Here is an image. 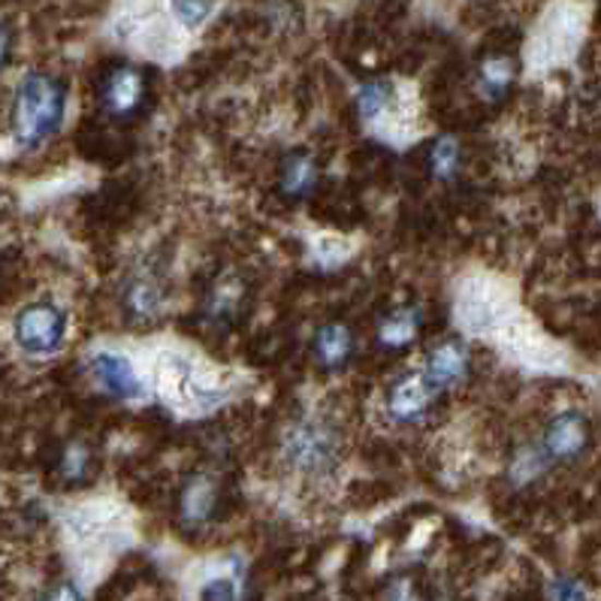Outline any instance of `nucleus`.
Instances as JSON below:
<instances>
[{"label":"nucleus","mask_w":601,"mask_h":601,"mask_svg":"<svg viewBox=\"0 0 601 601\" xmlns=\"http://www.w3.org/2000/svg\"><path fill=\"white\" fill-rule=\"evenodd\" d=\"M553 601H587V589L577 580H556L553 584Z\"/></svg>","instance_id":"21"},{"label":"nucleus","mask_w":601,"mask_h":601,"mask_svg":"<svg viewBox=\"0 0 601 601\" xmlns=\"http://www.w3.org/2000/svg\"><path fill=\"white\" fill-rule=\"evenodd\" d=\"M438 396V387L426 378L423 369H408L399 378L393 381L387 387V396H384V408L393 420L399 423H414L420 420L435 402Z\"/></svg>","instance_id":"6"},{"label":"nucleus","mask_w":601,"mask_h":601,"mask_svg":"<svg viewBox=\"0 0 601 601\" xmlns=\"http://www.w3.org/2000/svg\"><path fill=\"white\" fill-rule=\"evenodd\" d=\"M7 58H10V31L0 25V67L7 64Z\"/></svg>","instance_id":"24"},{"label":"nucleus","mask_w":601,"mask_h":601,"mask_svg":"<svg viewBox=\"0 0 601 601\" xmlns=\"http://www.w3.org/2000/svg\"><path fill=\"white\" fill-rule=\"evenodd\" d=\"M124 309L133 321H155L164 312V285L148 273L133 275L124 288Z\"/></svg>","instance_id":"11"},{"label":"nucleus","mask_w":601,"mask_h":601,"mask_svg":"<svg viewBox=\"0 0 601 601\" xmlns=\"http://www.w3.org/2000/svg\"><path fill=\"white\" fill-rule=\"evenodd\" d=\"M420 317L414 309H396L378 324V341L384 348H406L418 336Z\"/></svg>","instance_id":"16"},{"label":"nucleus","mask_w":601,"mask_h":601,"mask_svg":"<svg viewBox=\"0 0 601 601\" xmlns=\"http://www.w3.org/2000/svg\"><path fill=\"white\" fill-rule=\"evenodd\" d=\"M423 372L438 387V393L457 387L459 381L466 378V372H469V351H466V345L462 341H438L426 353Z\"/></svg>","instance_id":"8"},{"label":"nucleus","mask_w":601,"mask_h":601,"mask_svg":"<svg viewBox=\"0 0 601 601\" xmlns=\"http://www.w3.org/2000/svg\"><path fill=\"white\" fill-rule=\"evenodd\" d=\"M314 357L327 369H339L351 360L353 336L345 324H324L314 333Z\"/></svg>","instance_id":"13"},{"label":"nucleus","mask_w":601,"mask_h":601,"mask_svg":"<svg viewBox=\"0 0 601 601\" xmlns=\"http://www.w3.org/2000/svg\"><path fill=\"white\" fill-rule=\"evenodd\" d=\"M281 457L302 478H324L339 459V432L324 418H300L281 435Z\"/></svg>","instance_id":"3"},{"label":"nucleus","mask_w":601,"mask_h":601,"mask_svg":"<svg viewBox=\"0 0 601 601\" xmlns=\"http://www.w3.org/2000/svg\"><path fill=\"white\" fill-rule=\"evenodd\" d=\"M317 182V167L309 155H288L281 164V191L293 200L312 194Z\"/></svg>","instance_id":"14"},{"label":"nucleus","mask_w":601,"mask_h":601,"mask_svg":"<svg viewBox=\"0 0 601 601\" xmlns=\"http://www.w3.org/2000/svg\"><path fill=\"white\" fill-rule=\"evenodd\" d=\"M517 76V67L510 61L508 55H493V58H486L481 70H478V88L481 94H486L490 100H498L502 94L508 92L510 82Z\"/></svg>","instance_id":"15"},{"label":"nucleus","mask_w":601,"mask_h":601,"mask_svg":"<svg viewBox=\"0 0 601 601\" xmlns=\"http://www.w3.org/2000/svg\"><path fill=\"white\" fill-rule=\"evenodd\" d=\"M39 601H85L82 599V592H79L76 584H70V580H64V584H55L46 596Z\"/></svg>","instance_id":"22"},{"label":"nucleus","mask_w":601,"mask_h":601,"mask_svg":"<svg viewBox=\"0 0 601 601\" xmlns=\"http://www.w3.org/2000/svg\"><path fill=\"white\" fill-rule=\"evenodd\" d=\"M145 97V79L133 67H118L106 76L100 88V100L109 116H131Z\"/></svg>","instance_id":"9"},{"label":"nucleus","mask_w":601,"mask_h":601,"mask_svg":"<svg viewBox=\"0 0 601 601\" xmlns=\"http://www.w3.org/2000/svg\"><path fill=\"white\" fill-rule=\"evenodd\" d=\"M430 167L435 176H442V179H447V176H454L459 167V145L457 140H450V136H445V140H438V143L432 145L430 152Z\"/></svg>","instance_id":"18"},{"label":"nucleus","mask_w":601,"mask_h":601,"mask_svg":"<svg viewBox=\"0 0 601 601\" xmlns=\"http://www.w3.org/2000/svg\"><path fill=\"white\" fill-rule=\"evenodd\" d=\"M218 505V486L209 474H194L182 490L179 510H182V524L203 526L212 517V510Z\"/></svg>","instance_id":"12"},{"label":"nucleus","mask_w":601,"mask_h":601,"mask_svg":"<svg viewBox=\"0 0 601 601\" xmlns=\"http://www.w3.org/2000/svg\"><path fill=\"white\" fill-rule=\"evenodd\" d=\"M85 459H88V450H85V447H82V445L70 447V450H67V457H64V474H67V478H73V481H76V478H82V474H85V469H88V466H85Z\"/></svg>","instance_id":"20"},{"label":"nucleus","mask_w":601,"mask_h":601,"mask_svg":"<svg viewBox=\"0 0 601 601\" xmlns=\"http://www.w3.org/2000/svg\"><path fill=\"white\" fill-rule=\"evenodd\" d=\"M157 396L182 414H206L227 399L224 378L188 351H160L155 363Z\"/></svg>","instance_id":"1"},{"label":"nucleus","mask_w":601,"mask_h":601,"mask_svg":"<svg viewBox=\"0 0 601 601\" xmlns=\"http://www.w3.org/2000/svg\"><path fill=\"white\" fill-rule=\"evenodd\" d=\"M13 336L19 348L34 357H49L61 351L67 339V312L55 302H31L13 324Z\"/></svg>","instance_id":"4"},{"label":"nucleus","mask_w":601,"mask_h":601,"mask_svg":"<svg viewBox=\"0 0 601 601\" xmlns=\"http://www.w3.org/2000/svg\"><path fill=\"white\" fill-rule=\"evenodd\" d=\"M200 601H239V584L227 575L212 577L200 587Z\"/></svg>","instance_id":"19"},{"label":"nucleus","mask_w":601,"mask_h":601,"mask_svg":"<svg viewBox=\"0 0 601 601\" xmlns=\"http://www.w3.org/2000/svg\"><path fill=\"white\" fill-rule=\"evenodd\" d=\"M67 112V88L61 79L49 73H27L13 97V124L15 143L22 148H37L46 140H52Z\"/></svg>","instance_id":"2"},{"label":"nucleus","mask_w":601,"mask_h":601,"mask_svg":"<svg viewBox=\"0 0 601 601\" xmlns=\"http://www.w3.org/2000/svg\"><path fill=\"white\" fill-rule=\"evenodd\" d=\"M88 372H92L94 384L104 387L112 399H124V402L145 399V381L131 353L118 351V348H94L88 353Z\"/></svg>","instance_id":"5"},{"label":"nucleus","mask_w":601,"mask_h":601,"mask_svg":"<svg viewBox=\"0 0 601 601\" xmlns=\"http://www.w3.org/2000/svg\"><path fill=\"white\" fill-rule=\"evenodd\" d=\"M387 601H414L411 584H408V580H396V584L387 589Z\"/></svg>","instance_id":"23"},{"label":"nucleus","mask_w":601,"mask_h":601,"mask_svg":"<svg viewBox=\"0 0 601 601\" xmlns=\"http://www.w3.org/2000/svg\"><path fill=\"white\" fill-rule=\"evenodd\" d=\"M357 109H360V118L372 124V128H387L393 118H396V109H399V92L396 85L381 79V82H369L357 94Z\"/></svg>","instance_id":"10"},{"label":"nucleus","mask_w":601,"mask_h":601,"mask_svg":"<svg viewBox=\"0 0 601 601\" xmlns=\"http://www.w3.org/2000/svg\"><path fill=\"white\" fill-rule=\"evenodd\" d=\"M170 10L179 25L196 31L203 22H209V15L215 13V0H170Z\"/></svg>","instance_id":"17"},{"label":"nucleus","mask_w":601,"mask_h":601,"mask_svg":"<svg viewBox=\"0 0 601 601\" xmlns=\"http://www.w3.org/2000/svg\"><path fill=\"white\" fill-rule=\"evenodd\" d=\"M589 445V423L577 411H563L550 420L541 435V454L548 462H565L580 457Z\"/></svg>","instance_id":"7"}]
</instances>
